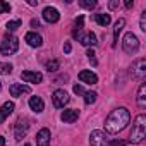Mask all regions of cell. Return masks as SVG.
I'll return each mask as SVG.
<instances>
[{"instance_id":"19","label":"cell","mask_w":146,"mask_h":146,"mask_svg":"<svg viewBox=\"0 0 146 146\" xmlns=\"http://www.w3.org/2000/svg\"><path fill=\"white\" fill-rule=\"evenodd\" d=\"M136 102H137V105H139L141 108L146 107V84H144V83H141V86H139V91H137V98H136Z\"/></svg>"},{"instance_id":"40","label":"cell","mask_w":146,"mask_h":146,"mask_svg":"<svg viewBox=\"0 0 146 146\" xmlns=\"http://www.w3.org/2000/svg\"><path fill=\"white\" fill-rule=\"evenodd\" d=\"M26 146H31V144H26Z\"/></svg>"},{"instance_id":"1","label":"cell","mask_w":146,"mask_h":146,"mask_svg":"<svg viewBox=\"0 0 146 146\" xmlns=\"http://www.w3.org/2000/svg\"><path fill=\"white\" fill-rule=\"evenodd\" d=\"M129 120H131L129 110L124 108V107H119V108H115L107 117V120H105V131L110 132V134H117V132H120V131H124L127 127Z\"/></svg>"},{"instance_id":"31","label":"cell","mask_w":146,"mask_h":146,"mask_svg":"<svg viewBox=\"0 0 146 146\" xmlns=\"http://www.w3.org/2000/svg\"><path fill=\"white\" fill-rule=\"evenodd\" d=\"M72 90H74V93H76V95H84V93H86V91L83 90V86H81V84H74V88H72Z\"/></svg>"},{"instance_id":"18","label":"cell","mask_w":146,"mask_h":146,"mask_svg":"<svg viewBox=\"0 0 146 146\" xmlns=\"http://www.w3.org/2000/svg\"><path fill=\"white\" fill-rule=\"evenodd\" d=\"M12 112H14V103L12 102H5L2 107H0V124H2Z\"/></svg>"},{"instance_id":"7","label":"cell","mask_w":146,"mask_h":146,"mask_svg":"<svg viewBox=\"0 0 146 146\" xmlns=\"http://www.w3.org/2000/svg\"><path fill=\"white\" fill-rule=\"evenodd\" d=\"M90 144L91 146H110L108 137L105 136V132L103 131H98V129L90 134Z\"/></svg>"},{"instance_id":"8","label":"cell","mask_w":146,"mask_h":146,"mask_svg":"<svg viewBox=\"0 0 146 146\" xmlns=\"http://www.w3.org/2000/svg\"><path fill=\"white\" fill-rule=\"evenodd\" d=\"M74 35V38H78L79 40V43L81 45H84V46H95L98 41H96V35L95 33H83V31H78V33H72Z\"/></svg>"},{"instance_id":"36","label":"cell","mask_w":146,"mask_h":146,"mask_svg":"<svg viewBox=\"0 0 146 146\" xmlns=\"http://www.w3.org/2000/svg\"><path fill=\"white\" fill-rule=\"evenodd\" d=\"M132 5H134V2H132V0H127V2H125V7H127V9H131Z\"/></svg>"},{"instance_id":"5","label":"cell","mask_w":146,"mask_h":146,"mask_svg":"<svg viewBox=\"0 0 146 146\" xmlns=\"http://www.w3.org/2000/svg\"><path fill=\"white\" fill-rule=\"evenodd\" d=\"M28 129H29V122L26 117H19L17 122L14 124V137L17 141H21L26 134H28Z\"/></svg>"},{"instance_id":"24","label":"cell","mask_w":146,"mask_h":146,"mask_svg":"<svg viewBox=\"0 0 146 146\" xmlns=\"http://www.w3.org/2000/svg\"><path fill=\"white\" fill-rule=\"evenodd\" d=\"M11 72H12V65H11V64H4V62H0V74L9 76Z\"/></svg>"},{"instance_id":"13","label":"cell","mask_w":146,"mask_h":146,"mask_svg":"<svg viewBox=\"0 0 146 146\" xmlns=\"http://www.w3.org/2000/svg\"><path fill=\"white\" fill-rule=\"evenodd\" d=\"M78 117H79V110H78V108H69V110H64V112H62V115H60V119H62L64 122H67V124L76 122V120H78Z\"/></svg>"},{"instance_id":"16","label":"cell","mask_w":146,"mask_h":146,"mask_svg":"<svg viewBox=\"0 0 146 146\" xmlns=\"http://www.w3.org/2000/svg\"><path fill=\"white\" fill-rule=\"evenodd\" d=\"M24 40H26V43H28L29 46H35V48H38V46H41V45H43L41 36H40V35H36V33H28V35L24 36Z\"/></svg>"},{"instance_id":"12","label":"cell","mask_w":146,"mask_h":146,"mask_svg":"<svg viewBox=\"0 0 146 146\" xmlns=\"http://www.w3.org/2000/svg\"><path fill=\"white\" fill-rule=\"evenodd\" d=\"M43 19H45L46 23L53 24V23H57V21L60 19V14H58V11H57L55 7H45V11H43Z\"/></svg>"},{"instance_id":"35","label":"cell","mask_w":146,"mask_h":146,"mask_svg":"<svg viewBox=\"0 0 146 146\" xmlns=\"http://www.w3.org/2000/svg\"><path fill=\"white\" fill-rule=\"evenodd\" d=\"M31 26L33 28H40V21L38 19H31Z\"/></svg>"},{"instance_id":"17","label":"cell","mask_w":146,"mask_h":146,"mask_svg":"<svg viewBox=\"0 0 146 146\" xmlns=\"http://www.w3.org/2000/svg\"><path fill=\"white\" fill-rule=\"evenodd\" d=\"M29 107H31V110L36 112V113H41V112L45 110V103H43V100H41L40 96H31V98H29Z\"/></svg>"},{"instance_id":"27","label":"cell","mask_w":146,"mask_h":146,"mask_svg":"<svg viewBox=\"0 0 146 146\" xmlns=\"http://www.w3.org/2000/svg\"><path fill=\"white\" fill-rule=\"evenodd\" d=\"M83 23H84V17H83V16H79V17L76 19V24H74V33L83 31Z\"/></svg>"},{"instance_id":"39","label":"cell","mask_w":146,"mask_h":146,"mask_svg":"<svg viewBox=\"0 0 146 146\" xmlns=\"http://www.w3.org/2000/svg\"><path fill=\"white\" fill-rule=\"evenodd\" d=\"M0 91H2V83H0Z\"/></svg>"},{"instance_id":"30","label":"cell","mask_w":146,"mask_h":146,"mask_svg":"<svg viewBox=\"0 0 146 146\" xmlns=\"http://www.w3.org/2000/svg\"><path fill=\"white\" fill-rule=\"evenodd\" d=\"M86 55H88V58H90V62H91L93 65H96V64H98V60H96V57H95L96 53H95L93 50H88V52H86Z\"/></svg>"},{"instance_id":"22","label":"cell","mask_w":146,"mask_h":146,"mask_svg":"<svg viewBox=\"0 0 146 146\" xmlns=\"http://www.w3.org/2000/svg\"><path fill=\"white\" fill-rule=\"evenodd\" d=\"M95 102H96V93H95V91L84 93V103H86V105H91V103H95Z\"/></svg>"},{"instance_id":"37","label":"cell","mask_w":146,"mask_h":146,"mask_svg":"<svg viewBox=\"0 0 146 146\" xmlns=\"http://www.w3.org/2000/svg\"><path fill=\"white\" fill-rule=\"evenodd\" d=\"M0 146H5V137L0 136Z\"/></svg>"},{"instance_id":"32","label":"cell","mask_w":146,"mask_h":146,"mask_svg":"<svg viewBox=\"0 0 146 146\" xmlns=\"http://www.w3.org/2000/svg\"><path fill=\"white\" fill-rule=\"evenodd\" d=\"M125 144H127V141H122V139H115L110 143V146H125Z\"/></svg>"},{"instance_id":"6","label":"cell","mask_w":146,"mask_h":146,"mask_svg":"<svg viewBox=\"0 0 146 146\" xmlns=\"http://www.w3.org/2000/svg\"><path fill=\"white\" fill-rule=\"evenodd\" d=\"M131 74H132V78H136V79H144V76H146V60L144 58H137L134 64H132V67H131Z\"/></svg>"},{"instance_id":"9","label":"cell","mask_w":146,"mask_h":146,"mask_svg":"<svg viewBox=\"0 0 146 146\" xmlns=\"http://www.w3.org/2000/svg\"><path fill=\"white\" fill-rule=\"evenodd\" d=\"M52 100H53V105L57 107V108H64L67 103H69V95H67V91H64V90H57V91H53V96H52Z\"/></svg>"},{"instance_id":"3","label":"cell","mask_w":146,"mask_h":146,"mask_svg":"<svg viewBox=\"0 0 146 146\" xmlns=\"http://www.w3.org/2000/svg\"><path fill=\"white\" fill-rule=\"evenodd\" d=\"M17 50H19V40L12 35L5 36L0 43V53L2 55H14Z\"/></svg>"},{"instance_id":"10","label":"cell","mask_w":146,"mask_h":146,"mask_svg":"<svg viewBox=\"0 0 146 146\" xmlns=\"http://www.w3.org/2000/svg\"><path fill=\"white\" fill-rule=\"evenodd\" d=\"M21 78H23V81L33 83V84H38L43 81V74L41 72H36V70H24V72H21Z\"/></svg>"},{"instance_id":"4","label":"cell","mask_w":146,"mask_h":146,"mask_svg":"<svg viewBox=\"0 0 146 146\" xmlns=\"http://www.w3.org/2000/svg\"><path fill=\"white\" fill-rule=\"evenodd\" d=\"M122 48H124V52L125 53H136L137 52V48H139V40H137V36L134 35V33H125V36H124V40H122Z\"/></svg>"},{"instance_id":"11","label":"cell","mask_w":146,"mask_h":146,"mask_svg":"<svg viewBox=\"0 0 146 146\" xmlns=\"http://www.w3.org/2000/svg\"><path fill=\"white\" fill-rule=\"evenodd\" d=\"M9 91H11V95H12L14 98H19V96H23L24 93H31V88L26 86V84H21V83H14V84L9 88Z\"/></svg>"},{"instance_id":"25","label":"cell","mask_w":146,"mask_h":146,"mask_svg":"<svg viewBox=\"0 0 146 146\" xmlns=\"http://www.w3.org/2000/svg\"><path fill=\"white\" fill-rule=\"evenodd\" d=\"M58 67H60V62L55 60V58L46 64V70H48V72H55V70H58Z\"/></svg>"},{"instance_id":"29","label":"cell","mask_w":146,"mask_h":146,"mask_svg":"<svg viewBox=\"0 0 146 146\" xmlns=\"http://www.w3.org/2000/svg\"><path fill=\"white\" fill-rule=\"evenodd\" d=\"M139 28H141V31H144V33H146V11L141 14V19H139Z\"/></svg>"},{"instance_id":"28","label":"cell","mask_w":146,"mask_h":146,"mask_svg":"<svg viewBox=\"0 0 146 146\" xmlns=\"http://www.w3.org/2000/svg\"><path fill=\"white\" fill-rule=\"evenodd\" d=\"M5 12H11V4L0 0V14H5Z\"/></svg>"},{"instance_id":"38","label":"cell","mask_w":146,"mask_h":146,"mask_svg":"<svg viewBox=\"0 0 146 146\" xmlns=\"http://www.w3.org/2000/svg\"><path fill=\"white\" fill-rule=\"evenodd\" d=\"M28 4H29V5H38V0H29Z\"/></svg>"},{"instance_id":"26","label":"cell","mask_w":146,"mask_h":146,"mask_svg":"<svg viewBox=\"0 0 146 146\" xmlns=\"http://www.w3.org/2000/svg\"><path fill=\"white\" fill-rule=\"evenodd\" d=\"M5 28H7V31H16L17 28H21V21H19V19H14V21H9Z\"/></svg>"},{"instance_id":"23","label":"cell","mask_w":146,"mask_h":146,"mask_svg":"<svg viewBox=\"0 0 146 146\" xmlns=\"http://www.w3.org/2000/svg\"><path fill=\"white\" fill-rule=\"evenodd\" d=\"M79 5L83 7V9H95L96 7V2H95V0H79Z\"/></svg>"},{"instance_id":"2","label":"cell","mask_w":146,"mask_h":146,"mask_svg":"<svg viewBox=\"0 0 146 146\" xmlns=\"http://www.w3.org/2000/svg\"><path fill=\"white\" fill-rule=\"evenodd\" d=\"M144 137H146V115L139 113L134 119V124H132V129H131V134H129V143H136L137 144Z\"/></svg>"},{"instance_id":"14","label":"cell","mask_w":146,"mask_h":146,"mask_svg":"<svg viewBox=\"0 0 146 146\" xmlns=\"http://www.w3.org/2000/svg\"><path fill=\"white\" fill-rule=\"evenodd\" d=\"M79 79H81V83H86V84H96L98 83V76L91 70H81Z\"/></svg>"},{"instance_id":"34","label":"cell","mask_w":146,"mask_h":146,"mask_svg":"<svg viewBox=\"0 0 146 146\" xmlns=\"http://www.w3.org/2000/svg\"><path fill=\"white\" fill-rule=\"evenodd\" d=\"M70 50H72V46H70V43H69V41H65V43H64V52H65V53H69Z\"/></svg>"},{"instance_id":"33","label":"cell","mask_w":146,"mask_h":146,"mask_svg":"<svg viewBox=\"0 0 146 146\" xmlns=\"http://www.w3.org/2000/svg\"><path fill=\"white\" fill-rule=\"evenodd\" d=\"M117 7H119V2H117V0H112V2L108 4V9H110V11H113V9H117Z\"/></svg>"},{"instance_id":"15","label":"cell","mask_w":146,"mask_h":146,"mask_svg":"<svg viewBox=\"0 0 146 146\" xmlns=\"http://www.w3.org/2000/svg\"><path fill=\"white\" fill-rule=\"evenodd\" d=\"M50 131L48 129H40V132L36 134V144L38 146H50Z\"/></svg>"},{"instance_id":"20","label":"cell","mask_w":146,"mask_h":146,"mask_svg":"<svg viewBox=\"0 0 146 146\" xmlns=\"http://www.w3.org/2000/svg\"><path fill=\"white\" fill-rule=\"evenodd\" d=\"M125 26V19H119L117 23H115V28H113V41H112V46H115L117 45V40H119V35H120V31H122V28Z\"/></svg>"},{"instance_id":"21","label":"cell","mask_w":146,"mask_h":146,"mask_svg":"<svg viewBox=\"0 0 146 146\" xmlns=\"http://www.w3.org/2000/svg\"><path fill=\"white\" fill-rule=\"evenodd\" d=\"M95 21H96V24H100V26H108L110 24V14H96L95 16Z\"/></svg>"}]
</instances>
